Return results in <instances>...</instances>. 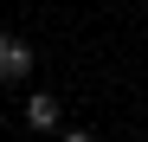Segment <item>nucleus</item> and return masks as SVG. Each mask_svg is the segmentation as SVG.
Segmentation results:
<instances>
[{
	"instance_id": "1",
	"label": "nucleus",
	"mask_w": 148,
	"mask_h": 142,
	"mask_svg": "<svg viewBox=\"0 0 148 142\" xmlns=\"http://www.w3.org/2000/svg\"><path fill=\"white\" fill-rule=\"evenodd\" d=\"M26 71H32V45H26V39H13V32H0V78L19 84Z\"/></svg>"
},
{
	"instance_id": "2",
	"label": "nucleus",
	"mask_w": 148,
	"mask_h": 142,
	"mask_svg": "<svg viewBox=\"0 0 148 142\" xmlns=\"http://www.w3.org/2000/svg\"><path fill=\"white\" fill-rule=\"evenodd\" d=\"M26 123H32V129H58V97H45V90H39V97L26 103Z\"/></svg>"
}]
</instances>
